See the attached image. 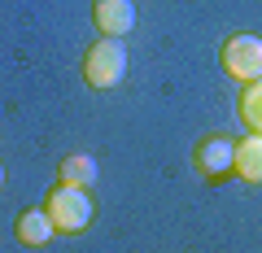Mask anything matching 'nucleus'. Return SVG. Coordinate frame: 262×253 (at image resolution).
<instances>
[{
  "instance_id": "9",
  "label": "nucleus",
  "mask_w": 262,
  "mask_h": 253,
  "mask_svg": "<svg viewBox=\"0 0 262 253\" xmlns=\"http://www.w3.org/2000/svg\"><path fill=\"white\" fill-rule=\"evenodd\" d=\"M236 109H241V122L249 127L253 135H262V79L258 83H245L241 87V101H236Z\"/></svg>"
},
{
  "instance_id": "8",
  "label": "nucleus",
  "mask_w": 262,
  "mask_h": 253,
  "mask_svg": "<svg viewBox=\"0 0 262 253\" xmlns=\"http://www.w3.org/2000/svg\"><path fill=\"white\" fill-rule=\"evenodd\" d=\"M236 175L245 183H262V135H245L236 140Z\"/></svg>"
},
{
  "instance_id": "7",
  "label": "nucleus",
  "mask_w": 262,
  "mask_h": 253,
  "mask_svg": "<svg viewBox=\"0 0 262 253\" xmlns=\"http://www.w3.org/2000/svg\"><path fill=\"white\" fill-rule=\"evenodd\" d=\"M96 179H101V166H96V157H88V153H70V157L57 162V183L96 188Z\"/></svg>"
},
{
  "instance_id": "3",
  "label": "nucleus",
  "mask_w": 262,
  "mask_h": 253,
  "mask_svg": "<svg viewBox=\"0 0 262 253\" xmlns=\"http://www.w3.org/2000/svg\"><path fill=\"white\" fill-rule=\"evenodd\" d=\"M219 66H223L227 79H236V83H258L262 79V39L249 35V31H236V35L223 39V48H219Z\"/></svg>"
},
{
  "instance_id": "2",
  "label": "nucleus",
  "mask_w": 262,
  "mask_h": 253,
  "mask_svg": "<svg viewBox=\"0 0 262 253\" xmlns=\"http://www.w3.org/2000/svg\"><path fill=\"white\" fill-rule=\"evenodd\" d=\"M44 214L53 218V227H57L61 236H79V232H88L96 205H92V197H88V188L57 183L53 192L44 197Z\"/></svg>"
},
{
  "instance_id": "10",
  "label": "nucleus",
  "mask_w": 262,
  "mask_h": 253,
  "mask_svg": "<svg viewBox=\"0 0 262 253\" xmlns=\"http://www.w3.org/2000/svg\"><path fill=\"white\" fill-rule=\"evenodd\" d=\"M0 188H5V162H0Z\"/></svg>"
},
{
  "instance_id": "5",
  "label": "nucleus",
  "mask_w": 262,
  "mask_h": 253,
  "mask_svg": "<svg viewBox=\"0 0 262 253\" xmlns=\"http://www.w3.org/2000/svg\"><path fill=\"white\" fill-rule=\"evenodd\" d=\"M136 18H140V13H136L131 0H92V27H96V35H105V39L131 35Z\"/></svg>"
},
{
  "instance_id": "6",
  "label": "nucleus",
  "mask_w": 262,
  "mask_h": 253,
  "mask_svg": "<svg viewBox=\"0 0 262 253\" xmlns=\"http://www.w3.org/2000/svg\"><path fill=\"white\" fill-rule=\"evenodd\" d=\"M53 236H57V227H53V218L44 214V205L39 210H22V214L13 218V240L27 244V249H44Z\"/></svg>"
},
{
  "instance_id": "1",
  "label": "nucleus",
  "mask_w": 262,
  "mask_h": 253,
  "mask_svg": "<svg viewBox=\"0 0 262 253\" xmlns=\"http://www.w3.org/2000/svg\"><path fill=\"white\" fill-rule=\"evenodd\" d=\"M79 75H83V83L92 87V92H110V87L122 83V75H127V48H122V39H96V44H88L83 61H79Z\"/></svg>"
},
{
  "instance_id": "4",
  "label": "nucleus",
  "mask_w": 262,
  "mask_h": 253,
  "mask_svg": "<svg viewBox=\"0 0 262 253\" xmlns=\"http://www.w3.org/2000/svg\"><path fill=\"white\" fill-rule=\"evenodd\" d=\"M192 170L206 183H227V179L236 175V144L227 140V135H201V140L192 144Z\"/></svg>"
}]
</instances>
